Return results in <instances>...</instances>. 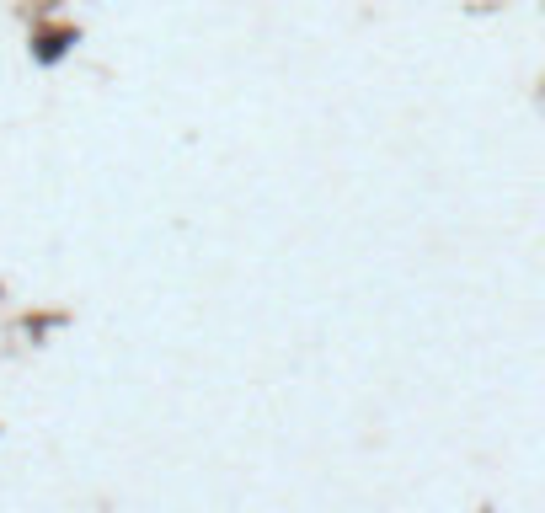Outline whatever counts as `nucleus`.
<instances>
[{
    "label": "nucleus",
    "mask_w": 545,
    "mask_h": 513,
    "mask_svg": "<svg viewBox=\"0 0 545 513\" xmlns=\"http://www.w3.org/2000/svg\"><path fill=\"white\" fill-rule=\"evenodd\" d=\"M65 43H70V33H59V38H43V43H38V59H59V54H65Z\"/></svg>",
    "instance_id": "obj_1"
}]
</instances>
